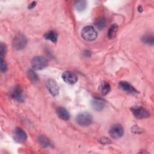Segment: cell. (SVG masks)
I'll list each match as a JSON object with an SVG mask.
<instances>
[{
	"label": "cell",
	"mask_w": 154,
	"mask_h": 154,
	"mask_svg": "<svg viewBox=\"0 0 154 154\" xmlns=\"http://www.w3.org/2000/svg\"><path fill=\"white\" fill-rule=\"evenodd\" d=\"M31 66L34 70H42L48 66V61L47 59L43 56H36L32 58Z\"/></svg>",
	"instance_id": "obj_1"
},
{
	"label": "cell",
	"mask_w": 154,
	"mask_h": 154,
	"mask_svg": "<svg viewBox=\"0 0 154 154\" xmlns=\"http://www.w3.org/2000/svg\"><path fill=\"white\" fill-rule=\"evenodd\" d=\"M81 35L84 40L86 41H93L96 38L97 34L92 26H86L83 28Z\"/></svg>",
	"instance_id": "obj_2"
},
{
	"label": "cell",
	"mask_w": 154,
	"mask_h": 154,
	"mask_svg": "<svg viewBox=\"0 0 154 154\" xmlns=\"http://www.w3.org/2000/svg\"><path fill=\"white\" fill-rule=\"evenodd\" d=\"M76 123L83 126L90 125L93 121V117L91 115L87 112H82L79 113L75 118Z\"/></svg>",
	"instance_id": "obj_3"
},
{
	"label": "cell",
	"mask_w": 154,
	"mask_h": 154,
	"mask_svg": "<svg viewBox=\"0 0 154 154\" xmlns=\"http://www.w3.org/2000/svg\"><path fill=\"white\" fill-rule=\"evenodd\" d=\"M27 44V38L21 33L17 34L13 40V46L17 50H21L25 48Z\"/></svg>",
	"instance_id": "obj_4"
},
{
	"label": "cell",
	"mask_w": 154,
	"mask_h": 154,
	"mask_svg": "<svg viewBox=\"0 0 154 154\" xmlns=\"http://www.w3.org/2000/svg\"><path fill=\"white\" fill-rule=\"evenodd\" d=\"M131 111L134 117L138 119H144L150 116L149 112L141 106L132 107L131 108Z\"/></svg>",
	"instance_id": "obj_5"
},
{
	"label": "cell",
	"mask_w": 154,
	"mask_h": 154,
	"mask_svg": "<svg viewBox=\"0 0 154 154\" xmlns=\"http://www.w3.org/2000/svg\"><path fill=\"white\" fill-rule=\"evenodd\" d=\"M110 136L114 139H118L121 138L124 134V130L121 125L116 124L112 125L109 131Z\"/></svg>",
	"instance_id": "obj_6"
},
{
	"label": "cell",
	"mask_w": 154,
	"mask_h": 154,
	"mask_svg": "<svg viewBox=\"0 0 154 154\" xmlns=\"http://www.w3.org/2000/svg\"><path fill=\"white\" fill-rule=\"evenodd\" d=\"M13 139L18 143H24L27 139L26 132L20 128H16L13 132Z\"/></svg>",
	"instance_id": "obj_7"
},
{
	"label": "cell",
	"mask_w": 154,
	"mask_h": 154,
	"mask_svg": "<svg viewBox=\"0 0 154 154\" xmlns=\"http://www.w3.org/2000/svg\"><path fill=\"white\" fill-rule=\"evenodd\" d=\"M10 96L13 99L18 102H23L24 100L23 90L22 87L19 85L14 87V88L10 93Z\"/></svg>",
	"instance_id": "obj_8"
},
{
	"label": "cell",
	"mask_w": 154,
	"mask_h": 154,
	"mask_svg": "<svg viewBox=\"0 0 154 154\" xmlns=\"http://www.w3.org/2000/svg\"><path fill=\"white\" fill-rule=\"evenodd\" d=\"M46 87L49 92L53 96H56L59 93V87L57 82L52 79H49L46 82Z\"/></svg>",
	"instance_id": "obj_9"
},
{
	"label": "cell",
	"mask_w": 154,
	"mask_h": 154,
	"mask_svg": "<svg viewBox=\"0 0 154 154\" xmlns=\"http://www.w3.org/2000/svg\"><path fill=\"white\" fill-rule=\"evenodd\" d=\"M62 78L64 81L69 84H74L77 82V76L70 71L64 72L62 75Z\"/></svg>",
	"instance_id": "obj_10"
},
{
	"label": "cell",
	"mask_w": 154,
	"mask_h": 154,
	"mask_svg": "<svg viewBox=\"0 0 154 154\" xmlns=\"http://www.w3.org/2000/svg\"><path fill=\"white\" fill-rule=\"evenodd\" d=\"M91 105L93 109L96 111H102L105 105V102L103 99L99 97H95L92 99Z\"/></svg>",
	"instance_id": "obj_11"
},
{
	"label": "cell",
	"mask_w": 154,
	"mask_h": 154,
	"mask_svg": "<svg viewBox=\"0 0 154 154\" xmlns=\"http://www.w3.org/2000/svg\"><path fill=\"white\" fill-rule=\"evenodd\" d=\"M119 85L123 91L127 92L129 94H137L138 93V91L129 83L126 81H120Z\"/></svg>",
	"instance_id": "obj_12"
},
{
	"label": "cell",
	"mask_w": 154,
	"mask_h": 154,
	"mask_svg": "<svg viewBox=\"0 0 154 154\" xmlns=\"http://www.w3.org/2000/svg\"><path fill=\"white\" fill-rule=\"evenodd\" d=\"M56 113L57 116L62 120H68L70 118V114L68 111L63 106H59L56 109Z\"/></svg>",
	"instance_id": "obj_13"
},
{
	"label": "cell",
	"mask_w": 154,
	"mask_h": 154,
	"mask_svg": "<svg viewBox=\"0 0 154 154\" xmlns=\"http://www.w3.org/2000/svg\"><path fill=\"white\" fill-rule=\"evenodd\" d=\"M111 90V86L109 83L106 81H103L99 87V91L102 95H106Z\"/></svg>",
	"instance_id": "obj_14"
},
{
	"label": "cell",
	"mask_w": 154,
	"mask_h": 154,
	"mask_svg": "<svg viewBox=\"0 0 154 154\" xmlns=\"http://www.w3.org/2000/svg\"><path fill=\"white\" fill-rule=\"evenodd\" d=\"M118 28V25L116 23H113L110 26L108 31V37L109 39H112L116 37Z\"/></svg>",
	"instance_id": "obj_15"
},
{
	"label": "cell",
	"mask_w": 154,
	"mask_h": 154,
	"mask_svg": "<svg viewBox=\"0 0 154 154\" xmlns=\"http://www.w3.org/2000/svg\"><path fill=\"white\" fill-rule=\"evenodd\" d=\"M44 37L46 40H49L52 42L56 43L58 38V34L55 31H49L45 34Z\"/></svg>",
	"instance_id": "obj_16"
},
{
	"label": "cell",
	"mask_w": 154,
	"mask_h": 154,
	"mask_svg": "<svg viewBox=\"0 0 154 154\" xmlns=\"http://www.w3.org/2000/svg\"><path fill=\"white\" fill-rule=\"evenodd\" d=\"M96 27L99 29H102L106 26V20L103 17H100L96 19L94 22Z\"/></svg>",
	"instance_id": "obj_17"
},
{
	"label": "cell",
	"mask_w": 154,
	"mask_h": 154,
	"mask_svg": "<svg viewBox=\"0 0 154 154\" xmlns=\"http://www.w3.org/2000/svg\"><path fill=\"white\" fill-rule=\"evenodd\" d=\"M87 1L84 0L76 1L75 3V7L77 11H84L87 7Z\"/></svg>",
	"instance_id": "obj_18"
},
{
	"label": "cell",
	"mask_w": 154,
	"mask_h": 154,
	"mask_svg": "<svg viewBox=\"0 0 154 154\" xmlns=\"http://www.w3.org/2000/svg\"><path fill=\"white\" fill-rule=\"evenodd\" d=\"M38 141L43 147H48L51 146V142L44 135L39 136Z\"/></svg>",
	"instance_id": "obj_19"
},
{
	"label": "cell",
	"mask_w": 154,
	"mask_h": 154,
	"mask_svg": "<svg viewBox=\"0 0 154 154\" xmlns=\"http://www.w3.org/2000/svg\"><path fill=\"white\" fill-rule=\"evenodd\" d=\"M141 40L143 43L147 45H153L154 43V37L152 35L150 34H146L143 35L141 38Z\"/></svg>",
	"instance_id": "obj_20"
},
{
	"label": "cell",
	"mask_w": 154,
	"mask_h": 154,
	"mask_svg": "<svg viewBox=\"0 0 154 154\" xmlns=\"http://www.w3.org/2000/svg\"><path fill=\"white\" fill-rule=\"evenodd\" d=\"M27 76H28V78L33 82H37L38 81V75L32 69H29L27 71Z\"/></svg>",
	"instance_id": "obj_21"
},
{
	"label": "cell",
	"mask_w": 154,
	"mask_h": 154,
	"mask_svg": "<svg viewBox=\"0 0 154 154\" xmlns=\"http://www.w3.org/2000/svg\"><path fill=\"white\" fill-rule=\"evenodd\" d=\"M0 64H1V72H2V73L5 72L7 70V64H6L5 60H4V59L2 58H1Z\"/></svg>",
	"instance_id": "obj_22"
},
{
	"label": "cell",
	"mask_w": 154,
	"mask_h": 154,
	"mask_svg": "<svg viewBox=\"0 0 154 154\" xmlns=\"http://www.w3.org/2000/svg\"><path fill=\"white\" fill-rule=\"evenodd\" d=\"M0 56L1 58H4L5 53H6V51H7V48H6V46L5 45H4L3 43H1V46H0Z\"/></svg>",
	"instance_id": "obj_23"
},
{
	"label": "cell",
	"mask_w": 154,
	"mask_h": 154,
	"mask_svg": "<svg viewBox=\"0 0 154 154\" xmlns=\"http://www.w3.org/2000/svg\"><path fill=\"white\" fill-rule=\"evenodd\" d=\"M99 142L103 144H110L111 143V141L106 138V137H102L99 140Z\"/></svg>",
	"instance_id": "obj_24"
},
{
	"label": "cell",
	"mask_w": 154,
	"mask_h": 154,
	"mask_svg": "<svg viewBox=\"0 0 154 154\" xmlns=\"http://www.w3.org/2000/svg\"><path fill=\"white\" fill-rule=\"evenodd\" d=\"M35 5H36V2L35 1H33V2H32L31 3H30L29 4L28 8L29 9H32V8H33L35 6Z\"/></svg>",
	"instance_id": "obj_25"
},
{
	"label": "cell",
	"mask_w": 154,
	"mask_h": 154,
	"mask_svg": "<svg viewBox=\"0 0 154 154\" xmlns=\"http://www.w3.org/2000/svg\"><path fill=\"white\" fill-rule=\"evenodd\" d=\"M84 54L85 55V57H88L90 55V52L88 51H85L84 52Z\"/></svg>",
	"instance_id": "obj_26"
},
{
	"label": "cell",
	"mask_w": 154,
	"mask_h": 154,
	"mask_svg": "<svg viewBox=\"0 0 154 154\" xmlns=\"http://www.w3.org/2000/svg\"><path fill=\"white\" fill-rule=\"evenodd\" d=\"M138 11H139V12H141V11H143V8H141V6H138Z\"/></svg>",
	"instance_id": "obj_27"
}]
</instances>
